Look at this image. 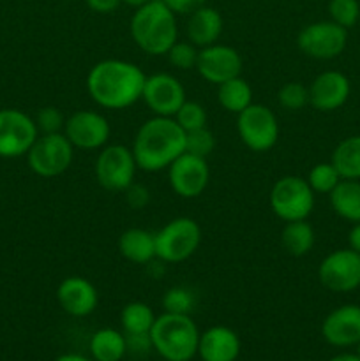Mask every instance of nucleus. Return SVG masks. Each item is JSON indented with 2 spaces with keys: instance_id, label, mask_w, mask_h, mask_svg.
<instances>
[{
  "instance_id": "f257e3e1",
  "label": "nucleus",
  "mask_w": 360,
  "mask_h": 361,
  "mask_svg": "<svg viewBox=\"0 0 360 361\" xmlns=\"http://www.w3.org/2000/svg\"><path fill=\"white\" fill-rule=\"evenodd\" d=\"M147 76L134 63L126 60H102L87 76V90L92 101L108 109L133 106L143 94Z\"/></svg>"
},
{
  "instance_id": "f03ea898",
  "label": "nucleus",
  "mask_w": 360,
  "mask_h": 361,
  "mask_svg": "<svg viewBox=\"0 0 360 361\" xmlns=\"http://www.w3.org/2000/svg\"><path fill=\"white\" fill-rule=\"evenodd\" d=\"M138 168L155 173L172 166L186 152V133L169 116H154L138 129L133 143Z\"/></svg>"
},
{
  "instance_id": "7ed1b4c3",
  "label": "nucleus",
  "mask_w": 360,
  "mask_h": 361,
  "mask_svg": "<svg viewBox=\"0 0 360 361\" xmlns=\"http://www.w3.org/2000/svg\"><path fill=\"white\" fill-rule=\"evenodd\" d=\"M131 37L148 55H166L179 37L175 14L162 0L136 7L131 18Z\"/></svg>"
},
{
  "instance_id": "20e7f679",
  "label": "nucleus",
  "mask_w": 360,
  "mask_h": 361,
  "mask_svg": "<svg viewBox=\"0 0 360 361\" xmlns=\"http://www.w3.org/2000/svg\"><path fill=\"white\" fill-rule=\"evenodd\" d=\"M154 351L166 361H191L198 355L200 331L187 314L164 312L150 330Z\"/></svg>"
},
{
  "instance_id": "39448f33",
  "label": "nucleus",
  "mask_w": 360,
  "mask_h": 361,
  "mask_svg": "<svg viewBox=\"0 0 360 361\" xmlns=\"http://www.w3.org/2000/svg\"><path fill=\"white\" fill-rule=\"evenodd\" d=\"M201 229L194 219L179 217L155 233V257L162 263H182L198 250Z\"/></svg>"
},
{
  "instance_id": "423d86ee",
  "label": "nucleus",
  "mask_w": 360,
  "mask_h": 361,
  "mask_svg": "<svg viewBox=\"0 0 360 361\" xmlns=\"http://www.w3.org/2000/svg\"><path fill=\"white\" fill-rule=\"evenodd\" d=\"M270 208L281 221H306L314 208V192L302 176H282L270 190Z\"/></svg>"
},
{
  "instance_id": "0eeeda50",
  "label": "nucleus",
  "mask_w": 360,
  "mask_h": 361,
  "mask_svg": "<svg viewBox=\"0 0 360 361\" xmlns=\"http://www.w3.org/2000/svg\"><path fill=\"white\" fill-rule=\"evenodd\" d=\"M73 148L66 134H42L28 150V166L42 178L59 176L69 169L73 162Z\"/></svg>"
},
{
  "instance_id": "6e6552de",
  "label": "nucleus",
  "mask_w": 360,
  "mask_h": 361,
  "mask_svg": "<svg viewBox=\"0 0 360 361\" xmlns=\"http://www.w3.org/2000/svg\"><path fill=\"white\" fill-rule=\"evenodd\" d=\"M240 140L253 152H267L277 143L279 123L274 111L263 104H249L236 118Z\"/></svg>"
},
{
  "instance_id": "1a4fd4ad",
  "label": "nucleus",
  "mask_w": 360,
  "mask_h": 361,
  "mask_svg": "<svg viewBox=\"0 0 360 361\" xmlns=\"http://www.w3.org/2000/svg\"><path fill=\"white\" fill-rule=\"evenodd\" d=\"M300 51L316 60H332L348 44V30L334 21H316L300 30L296 37Z\"/></svg>"
},
{
  "instance_id": "9d476101",
  "label": "nucleus",
  "mask_w": 360,
  "mask_h": 361,
  "mask_svg": "<svg viewBox=\"0 0 360 361\" xmlns=\"http://www.w3.org/2000/svg\"><path fill=\"white\" fill-rule=\"evenodd\" d=\"M136 169V159L131 148L109 145L102 148L95 161V178L106 190H126L134 182Z\"/></svg>"
},
{
  "instance_id": "9b49d317",
  "label": "nucleus",
  "mask_w": 360,
  "mask_h": 361,
  "mask_svg": "<svg viewBox=\"0 0 360 361\" xmlns=\"http://www.w3.org/2000/svg\"><path fill=\"white\" fill-rule=\"evenodd\" d=\"M321 286L332 293H352L360 288V254L339 249L328 254L318 268Z\"/></svg>"
},
{
  "instance_id": "f8f14e48",
  "label": "nucleus",
  "mask_w": 360,
  "mask_h": 361,
  "mask_svg": "<svg viewBox=\"0 0 360 361\" xmlns=\"http://www.w3.org/2000/svg\"><path fill=\"white\" fill-rule=\"evenodd\" d=\"M34 118L20 109H0V157L14 159L28 154L37 140Z\"/></svg>"
},
{
  "instance_id": "ddd939ff",
  "label": "nucleus",
  "mask_w": 360,
  "mask_h": 361,
  "mask_svg": "<svg viewBox=\"0 0 360 361\" xmlns=\"http://www.w3.org/2000/svg\"><path fill=\"white\" fill-rule=\"evenodd\" d=\"M168 176L173 192L186 200H193L207 189L210 169H208L207 159L184 152L179 159L172 162L168 168Z\"/></svg>"
},
{
  "instance_id": "4468645a",
  "label": "nucleus",
  "mask_w": 360,
  "mask_h": 361,
  "mask_svg": "<svg viewBox=\"0 0 360 361\" xmlns=\"http://www.w3.org/2000/svg\"><path fill=\"white\" fill-rule=\"evenodd\" d=\"M141 99L155 113V116H173L186 102V90L175 76L168 73H157L147 76Z\"/></svg>"
},
{
  "instance_id": "2eb2a0df",
  "label": "nucleus",
  "mask_w": 360,
  "mask_h": 361,
  "mask_svg": "<svg viewBox=\"0 0 360 361\" xmlns=\"http://www.w3.org/2000/svg\"><path fill=\"white\" fill-rule=\"evenodd\" d=\"M196 71L205 81L221 85L242 73V56L232 46L212 44L198 51Z\"/></svg>"
},
{
  "instance_id": "dca6fc26",
  "label": "nucleus",
  "mask_w": 360,
  "mask_h": 361,
  "mask_svg": "<svg viewBox=\"0 0 360 361\" xmlns=\"http://www.w3.org/2000/svg\"><path fill=\"white\" fill-rule=\"evenodd\" d=\"M66 137L71 145L81 150H95L108 143L109 123L101 113L97 111H76L67 118Z\"/></svg>"
},
{
  "instance_id": "f3484780",
  "label": "nucleus",
  "mask_w": 360,
  "mask_h": 361,
  "mask_svg": "<svg viewBox=\"0 0 360 361\" xmlns=\"http://www.w3.org/2000/svg\"><path fill=\"white\" fill-rule=\"evenodd\" d=\"M321 335L334 348H355L360 342V305L348 303L332 310L321 323Z\"/></svg>"
},
{
  "instance_id": "a211bd4d",
  "label": "nucleus",
  "mask_w": 360,
  "mask_h": 361,
  "mask_svg": "<svg viewBox=\"0 0 360 361\" xmlns=\"http://www.w3.org/2000/svg\"><path fill=\"white\" fill-rule=\"evenodd\" d=\"M352 85L346 74L339 71H325L318 74L309 87V104L318 111H335L346 104Z\"/></svg>"
},
{
  "instance_id": "6ab92c4d",
  "label": "nucleus",
  "mask_w": 360,
  "mask_h": 361,
  "mask_svg": "<svg viewBox=\"0 0 360 361\" xmlns=\"http://www.w3.org/2000/svg\"><path fill=\"white\" fill-rule=\"evenodd\" d=\"M56 300L64 312L73 317L90 316L99 303L95 286L83 277H67L56 289Z\"/></svg>"
},
{
  "instance_id": "aec40b11",
  "label": "nucleus",
  "mask_w": 360,
  "mask_h": 361,
  "mask_svg": "<svg viewBox=\"0 0 360 361\" xmlns=\"http://www.w3.org/2000/svg\"><path fill=\"white\" fill-rule=\"evenodd\" d=\"M240 355V338L232 328L212 326L200 334L198 356L201 361H235Z\"/></svg>"
},
{
  "instance_id": "412c9836",
  "label": "nucleus",
  "mask_w": 360,
  "mask_h": 361,
  "mask_svg": "<svg viewBox=\"0 0 360 361\" xmlns=\"http://www.w3.org/2000/svg\"><path fill=\"white\" fill-rule=\"evenodd\" d=\"M222 32V16L214 7H200L194 11L187 23V37L196 48L215 44Z\"/></svg>"
},
{
  "instance_id": "4be33fe9",
  "label": "nucleus",
  "mask_w": 360,
  "mask_h": 361,
  "mask_svg": "<svg viewBox=\"0 0 360 361\" xmlns=\"http://www.w3.org/2000/svg\"><path fill=\"white\" fill-rule=\"evenodd\" d=\"M119 250L127 261L148 264L155 257V235L141 228H131L119 238Z\"/></svg>"
},
{
  "instance_id": "5701e85b",
  "label": "nucleus",
  "mask_w": 360,
  "mask_h": 361,
  "mask_svg": "<svg viewBox=\"0 0 360 361\" xmlns=\"http://www.w3.org/2000/svg\"><path fill=\"white\" fill-rule=\"evenodd\" d=\"M335 214L348 222H360V180H341L328 194Z\"/></svg>"
},
{
  "instance_id": "b1692460",
  "label": "nucleus",
  "mask_w": 360,
  "mask_h": 361,
  "mask_svg": "<svg viewBox=\"0 0 360 361\" xmlns=\"http://www.w3.org/2000/svg\"><path fill=\"white\" fill-rule=\"evenodd\" d=\"M88 349L94 361H120L127 353L126 335L113 328H101L92 335Z\"/></svg>"
},
{
  "instance_id": "393cba45",
  "label": "nucleus",
  "mask_w": 360,
  "mask_h": 361,
  "mask_svg": "<svg viewBox=\"0 0 360 361\" xmlns=\"http://www.w3.org/2000/svg\"><path fill=\"white\" fill-rule=\"evenodd\" d=\"M342 180H360V136H349L335 147L330 159Z\"/></svg>"
},
{
  "instance_id": "a878e982",
  "label": "nucleus",
  "mask_w": 360,
  "mask_h": 361,
  "mask_svg": "<svg viewBox=\"0 0 360 361\" xmlns=\"http://www.w3.org/2000/svg\"><path fill=\"white\" fill-rule=\"evenodd\" d=\"M281 243L286 252L293 257L309 254L314 247V229L306 221L286 222L281 233Z\"/></svg>"
},
{
  "instance_id": "bb28decb",
  "label": "nucleus",
  "mask_w": 360,
  "mask_h": 361,
  "mask_svg": "<svg viewBox=\"0 0 360 361\" xmlns=\"http://www.w3.org/2000/svg\"><path fill=\"white\" fill-rule=\"evenodd\" d=\"M217 101L226 111L239 115L247 106L253 104V88L246 80L236 76L219 85Z\"/></svg>"
},
{
  "instance_id": "cd10ccee",
  "label": "nucleus",
  "mask_w": 360,
  "mask_h": 361,
  "mask_svg": "<svg viewBox=\"0 0 360 361\" xmlns=\"http://www.w3.org/2000/svg\"><path fill=\"white\" fill-rule=\"evenodd\" d=\"M155 314L147 303L133 302L127 303L120 312V324L126 335H143L150 334L154 326Z\"/></svg>"
},
{
  "instance_id": "c85d7f7f",
  "label": "nucleus",
  "mask_w": 360,
  "mask_h": 361,
  "mask_svg": "<svg viewBox=\"0 0 360 361\" xmlns=\"http://www.w3.org/2000/svg\"><path fill=\"white\" fill-rule=\"evenodd\" d=\"M337 169L332 166V162H320L314 166L307 176V183L313 189V192L318 194H330L335 189L339 182H341Z\"/></svg>"
},
{
  "instance_id": "c756f323",
  "label": "nucleus",
  "mask_w": 360,
  "mask_h": 361,
  "mask_svg": "<svg viewBox=\"0 0 360 361\" xmlns=\"http://www.w3.org/2000/svg\"><path fill=\"white\" fill-rule=\"evenodd\" d=\"M328 14L334 23L341 25L342 28L355 27L360 18L359 0H330L328 2Z\"/></svg>"
},
{
  "instance_id": "7c9ffc66",
  "label": "nucleus",
  "mask_w": 360,
  "mask_h": 361,
  "mask_svg": "<svg viewBox=\"0 0 360 361\" xmlns=\"http://www.w3.org/2000/svg\"><path fill=\"white\" fill-rule=\"evenodd\" d=\"M175 122L182 127L184 133L207 127V111L200 102L186 101L175 115Z\"/></svg>"
},
{
  "instance_id": "2f4dec72",
  "label": "nucleus",
  "mask_w": 360,
  "mask_h": 361,
  "mask_svg": "<svg viewBox=\"0 0 360 361\" xmlns=\"http://www.w3.org/2000/svg\"><path fill=\"white\" fill-rule=\"evenodd\" d=\"M277 101L282 108L289 109V111H299L304 106L309 104V88L304 87L299 81L286 83L279 90Z\"/></svg>"
},
{
  "instance_id": "473e14b6",
  "label": "nucleus",
  "mask_w": 360,
  "mask_h": 361,
  "mask_svg": "<svg viewBox=\"0 0 360 361\" xmlns=\"http://www.w3.org/2000/svg\"><path fill=\"white\" fill-rule=\"evenodd\" d=\"M214 147H215V137L207 127H201V129L186 133L187 154H193L196 155V157L207 159L208 155L214 152Z\"/></svg>"
},
{
  "instance_id": "72a5a7b5",
  "label": "nucleus",
  "mask_w": 360,
  "mask_h": 361,
  "mask_svg": "<svg viewBox=\"0 0 360 361\" xmlns=\"http://www.w3.org/2000/svg\"><path fill=\"white\" fill-rule=\"evenodd\" d=\"M162 307L166 312L172 314H187L194 307V295L186 288H172L162 296Z\"/></svg>"
},
{
  "instance_id": "f704fd0d",
  "label": "nucleus",
  "mask_w": 360,
  "mask_h": 361,
  "mask_svg": "<svg viewBox=\"0 0 360 361\" xmlns=\"http://www.w3.org/2000/svg\"><path fill=\"white\" fill-rule=\"evenodd\" d=\"M172 62V66H175L176 69L182 71H189L193 67H196V60H198V49L193 42H179L176 41L175 44L169 48V51L166 53Z\"/></svg>"
},
{
  "instance_id": "c9c22d12",
  "label": "nucleus",
  "mask_w": 360,
  "mask_h": 361,
  "mask_svg": "<svg viewBox=\"0 0 360 361\" xmlns=\"http://www.w3.org/2000/svg\"><path fill=\"white\" fill-rule=\"evenodd\" d=\"M35 126H37V130H41L42 134H55L60 133L66 122H64V115L60 113V109L53 108V106H48V108H42L41 111L35 116Z\"/></svg>"
},
{
  "instance_id": "e433bc0d",
  "label": "nucleus",
  "mask_w": 360,
  "mask_h": 361,
  "mask_svg": "<svg viewBox=\"0 0 360 361\" xmlns=\"http://www.w3.org/2000/svg\"><path fill=\"white\" fill-rule=\"evenodd\" d=\"M126 194H127V203H129L133 208H136V210L147 207V203L150 201V194H148V190L145 189L143 185H136L134 182L127 187Z\"/></svg>"
},
{
  "instance_id": "4c0bfd02",
  "label": "nucleus",
  "mask_w": 360,
  "mask_h": 361,
  "mask_svg": "<svg viewBox=\"0 0 360 361\" xmlns=\"http://www.w3.org/2000/svg\"><path fill=\"white\" fill-rule=\"evenodd\" d=\"M173 14H193L200 7L205 6L207 0H162Z\"/></svg>"
},
{
  "instance_id": "58836bf2",
  "label": "nucleus",
  "mask_w": 360,
  "mask_h": 361,
  "mask_svg": "<svg viewBox=\"0 0 360 361\" xmlns=\"http://www.w3.org/2000/svg\"><path fill=\"white\" fill-rule=\"evenodd\" d=\"M127 351L134 353V355H147L152 348L150 334L143 335H126Z\"/></svg>"
},
{
  "instance_id": "ea45409f",
  "label": "nucleus",
  "mask_w": 360,
  "mask_h": 361,
  "mask_svg": "<svg viewBox=\"0 0 360 361\" xmlns=\"http://www.w3.org/2000/svg\"><path fill=\"white\" fill-rule=\"evenodd\" d=\"M85 2H87V6L90 7L94 13L108 14V13H113V11L120 6L122 0H85Z\"/></svg>"
},
{
  "instance_id": "a19ab883",
  "label": "nucleus",
  "mask_w": 360,
  "mask_h": 361,
  "mask_svg": "<svg viewBox=\"0 0 360 361\" xmlns=\"http://www.w3.org/2000/svg\"><path fill=\"white\" fill-rule=\"evenodd\" d=\"M348 243H349V249L355 250L356 254H360V222H355L353 228L349 229Z\"/></svg>"
},
{
  "instance_id": "79ce46f5",
  "label": "nucleus",
  "mask_w": 360,
  "mask_h": 361,
  "mask_svg": "<svg viewBox=\"0 0 360 361\" xmlns=\"http://www.w3.org/2000/svg\"><path fill=\"white\" fill-rule=\"evenodd\" d=\"M328 361H360V358L355 353H341V355L334 356V358H330Z\"/></svg>"
},
{
  "instance_id": "37998d69",
  "label": "nucleus",
  "mask_w": 360,
  "mask_h": 361,
  "mask_svg": "<svg viewBox=\"0 0 360 361\" xmlns=\"http://www.w3.org/2000/svg\"><path fill=\"white\" fill-rule=\"evenodd\" d=\"M53 361H92V360L85 358V356H81V355H62Z\"/></svg>"
},
{
  "instance_id": "c03bdc74",
  "label": "nucleus",
  "mask_w": 360,
  "mask_h": 361,
  "mask_svg": "<svg viewBox=\"0 0 360 361\" xmlns=\"http://www.w3.org/2000/svg\"><path fill=\"white\" fill-rule=\"evenodd\" d=\"M122 2H126L127 6H133V7H140V6H145V4L152 2V0H122Z\"/></svg>"
},
{
  "instance_id": "a18cd8bd",
  "label": "nucleus",
  "mask_w": 360,
  "mask_h": 361,
  "mask_svg": "<svg viewBox=\"0 0 360 361\" xmlns=\"http://www.w3.org/2000/svg\"><path fill=\"white\" fill-rule=\"evenodd\" d=\"M355 355L360 358V342H356V345H355Z\"/></svg>"
},
{
  "instance_id": "49530a36",
  "label": "nucleus",
  "mask_w": 360,
  "mask_h": 361,
  "mask_svg": "<svg viewBox=\"0 0 360 361\" xmlns=\"http://www.w3.org/2000/svg\"><path fill=\"white\" fill-rule=\"evenodd\" d=\"M299 361H306V360H299Z\"/></svg>"
}]
</instances>
